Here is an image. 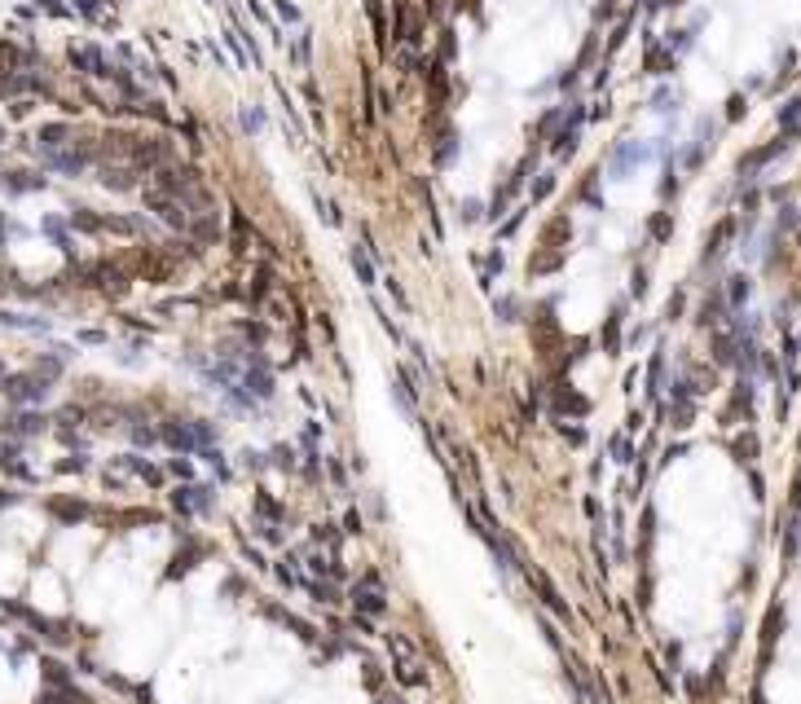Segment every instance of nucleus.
Wrapping results in <instances>:
<instances>
[{"instance_id": "7ed1b4c3", "label": "nucleus", "mask_w": 801, "mask_h": 704, "mask_svg": "<svg viewBox=\"0 0 801 704\" xmlns=\"http://www.w3.org/2000/svg\"><path fill=\"white\" fill-rule=\"evenodd\" d=\"M577 133H581V111H572V124H564L559 128V137H555V159H564V154H572L577 150Z\"/></svg>"}, {"instance_id": "0eeeda50", "label": "nucleus", "mask_w": 801, "mask_h": 704, "mask_svg": "<svg viewBox=\"0 0 801 704\" xmlns=\"http://www.w3.org/2000/svg\"><path fill=\"white\" fill-rule=\"evenodd\" d=\"M493 273H502V251H489L484 260V282H493Z\"/></svg>"}, {"instance_id": "1a4fd4ad", "label": "nucleus", "mask_w": 801, "mask_h": 704, "mask_svg": "<svg viewBox=\"0 0 801 704\" xmlns=\"http://www.w3.org/2000/svg\"><path fill=\"white\" fill-rule=\"evenodd\" d=\"M278 18H282V22H300V9L286 5V0H278Z\"/></svg>"}, {"instance_id": "f257e3e1", "label": "nucleus", "mask_w": 801, "mask_h": 704, "mask_svg": "<svg viewBox=\"0 0 801 704\" xmlns=\"http://www.w3.org/2000/svg\"><path fill=\"white\" fill-rule=\"evenodd\" d=\"M146 202H150V207H159V216H163L167 225H176V229H189V211H185L176 198H167L163 189L150 185V189H146Z\"/></svg>"}, {"instance_id": "6e6552de", "label": "nucleus", "mask_w": 801, "mask_h": 704, "mask_svg": "<svg viewBox=\"0 0 801 704\" xmlns=\"http://www.w3.org/2000/svg\"><path fill=\"white\" fill-rule=\"evenodd\" d=\"M551 189H555V176H542V181H537V189H533V202H542Z\"/></svg>"}, {"instance_id": "20e7f679", "label": "nucleus", "mask_w": 801, "mask_h": 704, "mask_svg": "<svg viewBox=\"0 0 801 704\" xmlns=\"http://www.w3.org/2000/svg\"><path fill=\"white\" fill-rule=\"evenodd\" d=\"M348 260H352V273H357V282H361L366 291H370V286H375V265H370V251H366V247H352V251H348Z\"/></svg>"}, {"instance_id": "39448f33", "label": "nucleus", "mask_w": 801, "mask_h": 704, "mask_svg": "<svg viewBox=\"0 0 801 704\" xmlns=\"http://www.w3.org/2000/svg\"><path fill=\"white\" fill-rule=\"evenodd\" d=\"M352 599L366 607V612H379L384 607V590H379V577H366V586L361 590H352Z\"/></svg>"}, {"instance_id": "9b49d317", "label": "nucleus", "mask_w": 801, "mask_h": 704, "mask_svg": "<svg viewBox=\"0 0 801 704\" xmlns=\"http://www.w3.org/2000/svg\"><path fill=\"white\" fill-rule=\"evenodd\" d=\"M440 57H445V62L453 57V31H445V40H440Z\"/></svg>"}, {"instance_id": "9d476101", "label": "nucleus", "mask_w": 801, "mask_h": 704, "mask_svg": "<svg viewBox=\"0 0 801 704\" xmlns=\"http://www.w3.org/2000/svg\"><path fill=\"white\" fill-rule=\"evenodd\" d=\"M388 291H392V300H397V304H401V313H410V304H405V291H401V286H397V278H388Z\"/></svg>"}, {"instance_id": "423d86ee", "label": "nucleus", "mask_w": 801, "mask_h": 704, "mask_svg": "<svg viewBox=\"0 0 801 704\" xmlns=\"http://www.w3.org/2000/svg\"><path fill=\"white\" fill-rule=\"evenodd\" d=\"M243 128H247V133H260V128H265L260 111H251V106H247V111H243Z\"/></svg>"}, {"instance_id": "f8f14e48", "label": "nucleus", "mask_w": 801, "mask_h": 704, "mask_svg": "<svg viewBox=\"0 0 801 704\" xmlns=\"http://www.w3.org/2000/svg\"><path fill=\"white\" fill-rule=\"evenodd\" d=\"M423 5H427V14H436V9H440V0H423Z\"/></svg>"}, {"instance_id": "f03ea898", "label": "nucleus", "mask_w": 801, "mask_h": 704, "mask_svg": "<svg viewBox=\"0 0 801 704\" xmlns=\"http://www.w3.org/2000/svg\"><path fill=\"white\" fill-rule=\"evenodd\" d=\"M70 62H75L84 75H111V66H106L102 49H88V44H79V49H70Z\"/></svg>"}]
</instances>
